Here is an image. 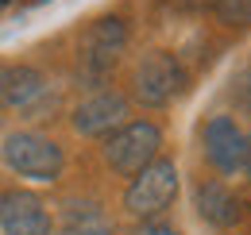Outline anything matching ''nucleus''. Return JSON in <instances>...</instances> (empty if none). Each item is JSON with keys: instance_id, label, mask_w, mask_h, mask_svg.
<instances>
[{"instance_id": "obj_11", "label": "nucleus", "mask_w": 251, "mask_h": 235, "mask_svg": "<svg viewBox=\"0 0 251 235\" xmlns=\"http://www.w3.org/2000/svg\"><path fill=\"white\" fill-rule=\"evenodd\" d=\"M58 235H112V220L104 216V212H81V216H70V224H66Z\"/></svg>"}, {"instance_id": "obj_15", "label": "nucleus", "mask_w": 251, "mask_h": 235, "mask_svg": "<svg viewBox=\"0 0 251 235\" xmlns=\"http://www.w3.org/2000/svg\"><path fill=\"white\" fill-rule=\"evenodd\" d=\"M244 170H248V174H251V135H248V139H244Z\"/></svg>"}, {"instance_id": "obj_7", "label": "nucleus", "mask_w": 251, "mask_h": 235, "mask_svg": "<svg viewBox=\"0 0 251 235\" xmlns=\"http://www.w3.org/2000/svg\"><path fill=\"white\" fill-rule=\"evenodd\" d=\"M124 43H127V27L120 20H97L93 27L85 31V39H81V54H77L81 70L89 77H104L116 66Z\"/></svg>"}, {"instance_id": "obj_12", "label": "nucleus", "mask_w": 251, "mask_h": 235, "mask_svg": "<svg viewBox=\"0 0 251 235\" xmlns=\"http://www.w3.org/2000/svg\"><path fill=\"white\" fill-rule=\"evenodd\" d=\"M213 12L228 27H248L251 24V0H213Z\"/></svg>"}, {"instance_id": "obj_5", "label": "nucleus", "mask_w": 251, "mask_h": 235, "mask_svg": "<svg viewBox=\"0 0 251 235\" xmlns=\"http://www.w3.org/2000/svg\"><path fill=\"white\" fill-rule=\"evenodd\" d=\"M0 228L4 235H54V220L39 193L8 189L0 193Z\"/></svg>"}, {"instance_id": "obj_4", "label": "nucleus", "mask_w": 251, "mask_h": 235, "mask_svg": "<svg viewBox=\"0 0 251 235\" xmlns=\"http://www.w3.org/2000/svg\"><path fill=\"white\" fill-rule=\"evenodd\" d=\"M182 89H186V70L166 50H151L147 58H139L135 73H131V93L147 108H166Z\"/></svg>"}, {"instance_id": "obj_10", "label": "nucleus", "mask_w": 251, "mask_h": 235, "mask_svg": "<svg viewBox=\"0 0 251 235\" xmlns=\"http://www.w3.org/2000/svg\"><path fill=\"white\" fill-rule=\"evenodd\" d=\"M193 201H197L201 220H209L213 228H232V224H240V216H244V201H240L228 185H220V181H201L197 193H193Z\"/></svg>"}, {"instance_id": "obj_13", "label": "nucleus", "mask_w": 251, "mask_h": 235, "mask_svg": "<svg viewBox=\"0 0 251 235\" xmlns=\"http://www.w3.org/2000/svg\"><path fill=\"white\" fill-rule=\"evenodd\" d=\"M228 96H232V108H236L244 119H251V66H244V70L232 77Z\"/></svg>"}, {"instance_id": "obj_8", "label": "nucleus", "mask_w": 251, "mask_h": 235, "mask_svg": "<svg viewBox=\"0 0 251 235\" xmlns=\"http://www.w3.org/2000/svg\"><path fill=\"white\" fill-rule=\"evenodd\" d=\"M244 131L232 116H213L205 123V158L217 166L220 174L244 170Z\"/></svg>"}, {"instance_id": "obj_14", "label": "nucleus", "mask_w": 251, "mask_h": 235, "mask_svg": "<svg viewBox=\"0 0 251 235\" xmlns=\"http://www.w3.org/2000/svg\"><path fill=\"white\" fill-rule=\"evenodd\" d=\"M135 235H182V228L170 224V220H143Z\"/></svg>"}, {"instance_id": "obj_1", "label": "nucleus", "mask_w": 251, "mask_h": 235, "mask_svg": "<svg viewBox=\"0 0 251 235\" xmlns=\"http://www.w3.org/2000/svg\"><path fill=\"white\" fill-rule=\"evenodd\" d=\"M4 166L20 177H31V181H54L66 166L62 147L50 139V135H39V131H12L4 139Z\"/></svg>"}, {"instance_id": "obj_3", "label": "nucleus", "mask_w": 251, "mask_h": 235, "mask_svg": "<svg viewBox=\"0 0 251 235\" xmlns=\"http://www.w3.org/2000/svg\"><path fill=\"white\" fill-rule=\"evenodd\" d=\"M162 147V131L151 119H127L120 131L108 135L104 143V158L120 177H135L143 166H151Z\"/></svg>"}, {"instance_id": "obj_6", "label": "nucleus", "mask_w": 251, "mask_h": 235, "mask_svg": "<svg viewBox=\"0 0 251 235\" xmlns=\"http://www.w3.org/2000/svg\"><path fill=\"white\" fill-rule=\"evenodd\" d=\"M74 131L77 135H89V139H100V135H112L127 123V96L124 93H112V89H100L89 100H81L74 108Z\"/></svg>"}, {"instance_id": "obj_9", "label": "nucleus", "mask_w": 251, "mask_h": 235, "mask_svg": "<svg viewBox=\"0 0 251 235\" xmlns=\"http://www.w3.org/2000/svg\"><path fill=\"white\" fill-rule=\"evenodd\" d=\"M47 96V77L35 66H0V108L31 112Z\"/></svg>"}, {"instance_id": "obj_2", "label": "nucleus", "mask_w": 251, "mask_h": 235, "mask_svg": "<svg viewBox=\"0 0 251 235\" xmlns=\"http://www.w3.org/2000/svg\"><path fill=\"white\" fill-rule=\"evenodd\" d=\"M178 197V166L170 158H155L143 166L124 189V208L135 220H158Z\"/></svg>"}]
</instances>
